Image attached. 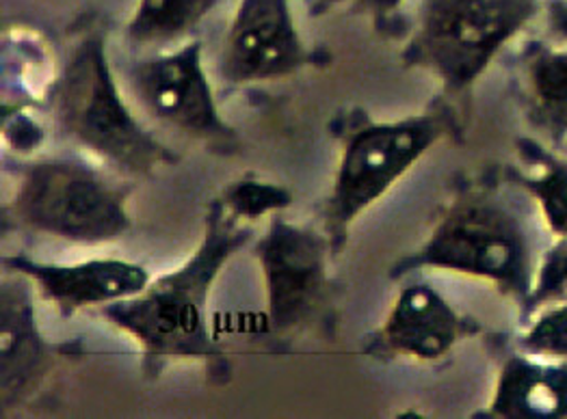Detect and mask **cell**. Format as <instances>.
<instances>
[{
	"instance_id": "cell-1",
	"label": "cell",
	"mask_w": 567,
	"mask_h": 419,
	"mask_svg": "<svg viewBox=\"0 0 567 419\" xmlns=\"http://www.w3.org/2000/svg\"><path fill=\"white\" fill-rule=\"evenodd\" d=\"M254 230L233 219L221 201L208 210L197 249L140 294L102 307L104 321L131 335L152 359H210L219 355L208 331V301L226 264Z\"/></svg>"
},
{
	"instance_id": "cell-2",
	"label": "cell",
	"mask_w": 567,
	"mask_h": 419,
	"mask_svg": "<svg viewBox=\"0 0 567 419\" xmlns=\"http://www.w3.org/2000/svg\"><path fill=\"white\" fill-rule=\"evenodd\" d=\"M542 247L526 212L494 190L462 192L440 217L425 244L394 275L433 269L492 281L522 307L530 294Z\"/></svg>"
},
{
	"instance_id": "cell-3",
	"label": "cell",
	"mask_w": 567,
	"mask_h": 419,
	"mask_svg": "<svg viewBox=\"0 0 567 419\" xmlns=\"http://www.w3.org/2000/svg\"><path fill=\"white\" fill-rule=\"evenodd\" d=\"M50 106L65 137L122 174L152 176L174 160L172 149L124 102L97 33L87 35L63 63L50 90Z\"/></svg>"
},
{
	"instance_id": "cell-4",
	"label": "cell",
	"mask_w": 567,
	"mask_h": 419,
	"mask_svg": "<svg viewBox=\"0 0 567 419\" xmlns=\"http://www.w3.org/2000/svg\"><path fill=\"white\" fill-rule=\"evenodd\" d=\"M539 13L542 0H423L410 56L457 94Z\"/></svg>"
},
{
	"instance_id": "cell-5",
	"label": "cell",
	"mask_w": 567,
	"mask_h": 419,
	"mask_svg": "<svg viewBox=\"0 0 567 419\" xmlns=\"http://www.w3.org/2000/svg\"><path fill=\"white\" fill-rule=\"evenodd\" d=\"M9 208L27 230L81 244L109 242L133 228L128 190L70 158L24 167Z\"/></svg>"
},
{
	"instance_id": "cell-6",
	"label": "cell",
	"mask_w": 567,
	"mask_h": 419,
	"mask_svg": "<svg viewBox=\"0 0 567 419\" xmlns=\"http://www.w3.org/2000/svg\"><path fill=\"white\" fill-rule=\"evenodd\" d=\"M442 137L435 117H408L369 124L355 130L342 147L328 201V226L342 235Z\"/></svg>"
},
{
	"instance_id": "cell-7",
	"label": "cell",
	"mask_w": 567,
	"mask_h": 419,
	"mask_svg": "<svg viewBox=\"0 0 567 419\" xmlns=\"http://www.w3.org/2000/svg\"><path fill=\"white\" fill-rule=\"evenodd\" d=\"M128 85L143 111L163 126L190 139L235 140V130L219 113L199 42L135 63Z\"/></svg>"
},
{
	"instance_id": "cell-8",
	"label": "cell",
	"mask_w": 567,
	"mask_h": 419,
	"mask_svg": "<svg viewBox=\"0 0 567 419\" xmlns=\"http://www.w3.org/2000/svg\"><path fill=\"white\" fill-rule=\"evenodd\" d=\"M254 255L265 280L271 331L284 333L312 318L328 287L330 240L276 214L256 242Z\"/></svg>"
},
{
	"instance_id": "cell-9",
	"label": "cell",
	"mask_w": 567,
	"mask_h": 419,
	"mask_svg": "<svg viewBox=\"0 0 567 419\" xmlns=\"http://www.w3.org/2000/svg\"><path fill=\"white\" fill-rule=\"evenodd\" d=\"M306 46L290 0H238L226 33L219 74L230 85L278 81L301 70Z\"/></svg>"
},
{
	"instance_id": "cell-10",
	"label": "cell",
	"mask_w": 567,
	"mask_h": 419,
	"mask_svg": "<svg viewBox=\"0 0 567 419\" xmlns=\"http://www.w3.org/2000/svg\"><path fill=\"white\" fill-rule=\"evenodd\" d=\"M4 271L0 290V409L7 416L40 389L52 368V355L35 318V283L18 271Z\"/></svg>"
},
{
	"instance_id": "cell-11",
	"label": "cell",
	"mask_w": 567,
	"mask_h": 419,
	"mask_svg": "<svg viewBox=\"0 0 567 419\" xmlns=\"http://www.w3.org/2000/svg\"><path fill=\"white\" fill-rule=\"evenodd\" d=\"M4 269L27 275L63 316H74L87 307H106L111 303L140 294L152 281L142 264L120 258H95L79 264H47L24 255L4 258Z\"/></svg>"
},
{
	"instance_id": "cell-12",
	"label": "cell",
	"mask_w": 567,
	"mask_h": 419,
	"mask_svg": "<svg viewBox=\"0 0 567 419\" xmlns=\"http://www.w3.org/2000/svg\"><path fill=\"white\" fill-rule=\"evenodd\" d=\"M464 323L457 310L431 285H408L392 303L381 331V346L405 359L435 362L460 342Z\"/></svg>"
},
{
	"instance_id": "cell-13",
	"label": "cell",
	"mask_w": 567,
	"mask_h": 419,
	"mask_svg": "<svg viewBox=\"0 0 567 419\" xmlns=\"http://www.w3.org/2000/svg\"><path fill=\"white\" fill-rule=\"evenodd\" d=\"M518 94L528 130L548 149L567 145V44H530L518 63Z\"/></svg>"
},
{
	"instance_id": "cell-14",
	"label": "cell",
	"mask_w": 567,
	"mask_h": 419,
	"mask_svg": "<svg viewBox=\"0 0 567 419\" xmlns=\"http://www.w3.org/2000/svg\"><path fill=\"white\" fill-rule=\"evenodd\" d=\"M492 418L566 419L567 364L520 353L498 374Z\"/></svg>"
},
{
	"instance_id": "cell-15",
	"label": "cell",
	"mask_w": 567,
	"mask_h": 419,
	"mask_svg": "<svg viewBox=\"0 0 567 419\" xmlns=\"http://www.w3.org/2000/svg\"><path fill=\"white\" fill-rule=\"evenodd\" d=\"M217 0H140L126 27L131 44L172 46L213 11Z\"/></svg>"
},
{
	"instance_id": "cell-16",
	"label": "cell",
	"mask_w": 567,
	"mask_h": 419,
	"mask_svg": "<svg viewBox=\"0 0 567 419\" xmlns=\"http://www.w3.org/2000/svg\"><path fill=\"white\" fill-rule=\"evenodd\" d=\"M535 160L522 176V187L542 212V221L555 238H567V158L535 147Z\"/></svg>"
},
{
	"instance_id": "cell-17",
	"label": "cell",
	"mask_w": 567,
	"mask_h": 419,
	"mask_svg": "<svg viewBox=\"0 0 567 419\" xmlns=\"http://www.w3.org/2000/svg\"><path fill=\"white\" fill-rule=\"evenodd\" d=\"M221 206L226 212L245 226L265 217H276L292 203V192L280 185L260 180H238L224 190Z\"/></svg>"
},
{
	"instance_id": "cell-18",
	"label": "cell",
	"mask_w": 567,
	"mask_h": 419,
	"mask_svg": "<svg viewBox=\"0 0 567 419\" xmlns=\"http://www.w3.org/2000/svg\"><path fill=\"white\" fill-rule=\"evenodd\" d=\"M559 303H567V238L544 247L530 294L522 307L524 318Z\"/></svg>"
},
{
	"instance_id": "cell-19",
	"label": "cell",
	"mask_w": 567,
	"mask_h": 419,
	"mask_svg": "<svg viewBox=\"0 0 567 419\" xmlns=\"http://www.w3.org/2000/svg\"><path fill=\"white\" fill-rule=\"evenodd\" d=\"M528 321L520 337V353L567 364V303L544 307Z\"/></svg>"
},
{
	"instance_id": "cell-20",
	"label": "cell",
	"mask_w": 567,
	"mask_h": 419,
	"mask_svg": "<svg viewBox=\"0 0 567 419\" xmlns=\"http://www.w3.org/2000/svg\"><path fill=\"white\" fill-rule=\"evenodd\" d=\"M546 22H548V31L553 33L555 42L567 44V0L548 2Z\"/></svg>"
},
{
	"instance_id": "cell-21",
	"label": "cell",
	"mask_w": 567,
	"mask_h": 419,
	"mask_svg": "<svg viewBox=\"0 0 567 419\" xmlns=\"http://www.w3.org/2000/svg\"><path fill=\"white\" fill-rule=\"evenodd\" d=\"M358 7L371 15H378V18H385L390 15L392 11H396L403 0H355Z\"/></svg>"
},
{
	"instance_id": "cell-22",
	"label": "cell",
	"mask_w": 567,
	"mask_h": 419,
	"mask_svg": "<svg viewBox=\"0 0 567 419\" xmlns=\"http://www.w3.org/2000/svg\"><path fill=\"white\" fill-rule=\"evenodd\" d=\"M564 154H566V156H567V145H566V147H564Z\"/></svg>"
}]
</instances>
